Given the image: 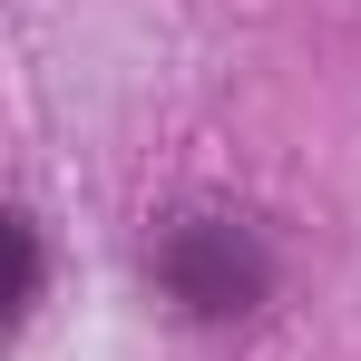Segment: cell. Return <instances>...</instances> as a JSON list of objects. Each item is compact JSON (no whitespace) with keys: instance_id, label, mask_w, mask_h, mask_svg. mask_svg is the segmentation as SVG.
<instances>
[{"instance_id":"obj_2","label":"cell","mask_w":361,"mask_h":361,"mask_svg":"<svg viewBox=\"0 0 361 361\" xmlns=\"http://www.w3.org/2000/svg\"><path fill=\"white\" fill-rule=\"evenodd\" d=\"M39 274H49L39 225H30V215H10V322H30V312H39Z\"/></svg>"},{"instance_id":"obj_1","label":"cell","mask_w":361,"mask_h":361,"mask_svg":"<svg viewBox=\"0 0 361 361\" xmlns=\"http://www.w3.org/2000/svg\"><path fill=\"white\" fill-rule=\"evenodd\" d=\"M147 274L185 322H244L274 293V254L244 215H166L147 244Z\"/></svg>"}]
</instances>
